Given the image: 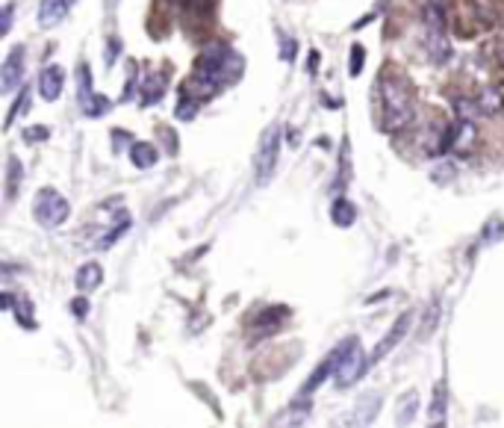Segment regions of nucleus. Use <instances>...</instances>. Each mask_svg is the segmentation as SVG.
<instances>
[{"mask_svg": "<svg viewBox=\"0 0 504 428\" xmlns=\"http://www.w3.org/2000/svg\"><path fill=\"white\" fill-rule=\"evenodd\" d=\"M239 74H242V56L233 48H227V45L213 42L195 60V71H192L189 80L183 83V89H186L189 98L207 101V98H213L221 86L239 80Z\"/></svg>", "mask_w": 504, "mask_h": 428, "instance_id": "obj_1", "label": "nucleus"}, {"mask_svg": "<svg viewBox=\"0 0 504 428\" xmlns=\"http://www.w3.org/2000/svg\"><path fill=\"white\" fill-rule=\"evenodd\" d=\"M377 95H380V124L390 133L407 130L416 119V92L413 83L398 71H384L377 80Z\"/></svg>", "mask_w": 504, "mask_h": 428, "instance_id": "obj_2", "label": "nucleus"}, {"mask_svg": "<svg viewBox=\"0 0 504 428\" xmlns=\"http://www.w3.org/2000/svg\"><path fill=\"white\" fill-rule=\"evenodd\" d=\"M366 355H363V348L357 340H345L339 346V363H336V373H333V381L339 387H351L363 373H366Z\"/></svg>", "mask_w": 504, "mask_h": 428, "instance_id": "obj_3", "label": "nucleus"}, {"mask_svg": "<svg viewBox=\"0 0 504 428\" xmlns=\"http://www.w3.org/2000/svg\"><path fill=\"white\" fill-rule=\"evenodd\" d=\"M33 216L42 228H59L68 219V201L56 189H38L33 201Z\"/></svg>", "mask_w": 504, "mask_h": 428, "instance_id": "obj_4", "label": "nucleus"}, {"mask_svg": "<svg viewBox=\"0 0 504 428\" xmlns=\"http://www.w3.org/2000/svg\"><path fill=\"white\" fill-rule=\"evenodd\" d=\"M425 48L431 53L434 63H446L449 60V36H446V18L436 6H428L425 9Z\"/></svg>", "mask_w": 504, "mask_h": 428, "instance_id": "obj_5", "label": "nucleus"}, {"mask_svg": "<svg viewBox=\"0 0 504 428\" xmlns=\"http://www.w3.org/2000/svg\"><path fill=\"white\" fill-rule=\"evenodd\" d=\"M478 142V127L472 119H463L457 115V122L451 127H446L442 136V154H457V157H469L472 148Z\"/></svg>", "mask_w": 504, "mask_h": 428, "instance_id": "obj_6", "label": "nucleus"}, {"mask_svg": "<svg viewBox=\"0 0 504 428\" xmlns=\"http://www.w3.org/2000/svg\"><path fill=\"white\" fill-rule=\"evenodd\" d=\"M277 154H280V130L269 127L263 133V139H259V148H257V183H266L274 174Z\"/></svg>", "mask_w": 504, "mask_h": 428, "instance_id": "obj_7", "label": "nucleus"}, {"mask_svg": "<svg viewBox=\"0 0 504 428\" xmlns=\"http://www.w3.org/2000/svg\"><path fill=\"white\" fill-rule=\"evenodd\" d=\"M24 80V48H12L6 53V63H4V74H0V92L12 95Z\"/></svg>", "mask_w": 504, "mask_h": 428, "instance_id": "obj_8", "label": "nucleus"}, {"mask_svg": "<svg viewBox=\"0 0 504 428\" xmlns=\"http://www.w3.org/2000/svg\"><path fill=\"white\" fill-rule=\"evenodd\" d=\"M286 316H289L286 307H266V310H259L254 325H251V334L254 337H269V334H274V331H280V325L286 322Z\"/></svg>", "mask_w": 504, "mask_h": 428, "instance_id": "obj_9", "label": "nucleus"}, {"mask_svg": "<svg viewBox=\"0 0 504 428\" xmlns=\"http://www.w3.org/2000/svg\"><path fill=\"white\" fill-rule=\"evenodd\" d=\"M65 89V71L59 65H48L42 71V77H38V92H42L45 101H56L59 95H63Z\"/></svg>", "mask_w": 504, "mask_h": 428, "instance_id": "obj_10", "label": "nucleus"}, {"mask_svg": "<svg viewBox=\"0 0 504 428\" xmlns=\"http://www.w3.org/2000/svg\"><path fill=\"white\" fill-rule=\"evenodd\" d=\"M407 328H410V314H404V316H401L395 325H392V331H390V334L384 337V340H380L377 343V348H375V355L369 358V363H377V360H384L390 352H392V348L401 343V337H404L407 334Z\"/></svg>", "mask_w": 504, "mask_h": 428, "instance_id": "obj_11", "label": "nucleus"}, {"mask_svg": "<svg viewBox=\"0 0 504 428\" xmlns=\"http://www.w3.org/2000/svg\"><path fill=\"white\" fill-rule=\"evenodd\" d=\"M74 4H77V0H42V6H38V24H42V27H56L68 15V9Z\"/></svg>", "mask_w": 504, "mask_h": 428, "instance_id": "obj_12", "label": "nucleus"}, {"mask_svg": "<svg viewBox=\"0 0 504 428\" xmlns=\"http://www.w3.org/2000/svg\"><path fill=\"white\" fill-rule=\"evenodd\" d=\"M166 83H168V74H148L145 77V83H142V92H139V104L142 107H151L156 104L159 98L166 95Z\"/></svg>", "mask_w": 504, "mask_h": 428, "instance_id": "obj_13", "label": "nucleus"}, {"mask_svg": "<svg viewBox=\"0 0 504 428\" xmlns=\"http://www.w3.org/2000/svg\"><path fill=\"white\" fill-rule=\"evenodd\" d=\"M156 157L159 154L151 142H133V148H130V160H133L136 168H151L156 163Z\"/></svg>", "mask_w": 504, "mask_h": 428, "instance_id": "obj_14", "label": "nucleus"}, {"mask_svg": "<svg viewBox=\"0 0 504 428\" xmlns=\"http://www.w3.org/2000/svg\"><path fill=\"white\" fill-rule=\"evenodd\" d=\"M100 278H104V269H100L97 263H86L83 269L77 272L74 281H77V287L83 289V293H92L95 287H100Z\"/></svg>", "mask_w": 504, "mask_h": 428, "instance_id": "obj_15", "label": "nucleus"}, {"mask_svg": "<svg viewBox=\"0 0 504 428\" xmlns=\"http://www.w3.org/2000/svg\"><path fill=\"white\" fill-rule=\"evenodd\" d=\"M331 219H333L339 228H348V225H354V219H357V210H354L351 201L339 198V201L331 207Z\"/></svg>", "mask_w": 504, "mask_h": 428, "instance_id": "obj_16", "label": "nucleus"}, {"mask_svg": "<svg viewBox=\"0 0 504 428\" xmlns=\"http://www.w3.org/2000/svg\"><path fill=\"white\" fill-rule=\"evenodd\" d=\"M18 181H21V166H18L15 157H9V166H6V201L15 198L18 192Z\"/></svg>", "mask_w": 504, "mask_h": 428, "instance_id": "obj_17", "label": "nucleus"}, {"mask_svg": "<svg viewBox=\"0 0 504 428\" xmlns=\"http://www.w3.org/2000/svg\"><path fill=\"white\" fill-rule=\"evenodd\" d=\"M77 83H80V104H86L89 98H92V95H95V89H92V80H89V68L86 65H80L77 68Z\"/></svg>", "mask_w": 504, "mask_h": 428, "instance_id": "obj_18", "label": "nucleus"}, {"mask_svg": "<svg viewBox=\"0 0 504 428\" xmlns=\"http://www.w3.org/2000/svg\"><path fill=\"white\" fill-rule=\"evenodd\" d=\"M12 307H15V314H18V319H21V325H24V328H36V319H33V304H30L27 299H15V301H12Z\"/></svg>", "mask_w": 504, "mask_h": 428, "instance_id": "obj_19", "label": "nucleus"}, {"mask_svg": "<svg viewBox=\"0 0 504 428\" xmlns=\"http://www.w3.org/2000/svg\"><path fill=\"white\" fill-rule=\"evenodd\" d=\"M431 417L434 422L439 425L442 419H446V384H439L436 387V393H434V407H431Z\"/></svg>", "mask_w": 504, "mask_h": 428, "instance_id": "obj_20", "label": "nucleus"}, {"mask_svg": "<svg viewBox=\"0 0 504 428\" xmlns=\"http://www.w3.org/2000/svg\"><path fill=\"white\" fill-rule=\"evenodd\" d=\"M416 407H419V399H416V393H407V402H404V407L398 405V422H401V425L413 422V417H416Z\"/></svg>", "mask_w": 504, "mask_h": 428, "instance_id": "obj_21", "label": "nucleus"}, {"mask_svg": "<svg viewBox=\"0 0 504 428\" xmlns=\"http://www.w3.org/2000/svg\"><path fill=\"white\" fill-rule=\"evenodd\" d=\"M83 109H86V115H92V119H95V115H104L109 109V101L104 98V95H92V98L83 104Z\"/></svg>", "mask_w": 504, "mask_h": 428, "instance_id": "obj_22", "label": "nucleus"}, {"mask_svg": "<svg viewBox=\"0 0 504 428\" xmlns=\"http://www.w3.org/2000/svg\"><path fill=\"white\" fill-rule=\"evenodd\" d=\"M30 107V89L24 86V92H21V98H18L15 104H12V109H9V115H6V127H12V122L21 115V109H27Z\"/></svg>", "mask_w": 504, "mask_h": 428, "instance_id": "obj_23", "label": "nucleus"}, {"mask_svg": "<svg viewBox=\"0 0 504 428\" xmlns=\"http://www.w3.org/2000/svg\"><path fill=\"white\" fill-rule=\"evenodd\" d=\"M195 107H198V101L186 95V98L177 104V119H180V122H189V119H195Z\"/></svg>", "mask_w": 504, "mask_h": 428, "instance_id": "obj_24", "label": "nucleus"}, {"mask_svg": "<svg viewBox=\"0 0 504 428\" xmlns=\"http://www.w3.org/2000/svg\"><path fill=\"white\" fill-rule=\"evenodd\" d=\"M363 60H366V50H363V45H354L351 48V65H348V74L357 77L363 71Z\"/></svg>", "mask_w": 504, "mask_h": 428, "instance_id": "obj_25", "label": "nucleus"}, {"mask_svg": "<svg viewBox=\"0 0 504 428\" xmlns=\"http://www.w3.org/2000/svg\"><path fill=\"white\" fill-rule=\"evenodd\" d=\"M48 136H50L48 127H27V130H24V139H27V142H45Z\"/></svg>", "mask_w": 504, "mask_h": 428, "instance_id": "obj_26", "label": "nucleus"}, {"mask_svg": "<svg viewBox=\"0 0 504 428\" xmlns=\"http://www.w3.org/2000/svg\"><path fill=\"white\" fill-rule=\"evenodd\" d=\"M280 56H284L286 63L295 60V42H292V38H284V45H280Z\"/></svg>", "mask_w": 504, "mask_h": 428, "instance_id": "obj_27", "label": "nucleus"}, {"mask_svg": "<svg viewBox=\"0 0 504 428\" xmlns=\"http://www.w3.org/2000/svg\"><path fill=\"white\" fill-rule=\"evenodd\" d=\"M490 50L495 53V60H498V68H504V38H495V42L490 45Z\"/></svg>", "mask_w": 504, "mask_h": 428, "instance_id": "obj_28", "label": "nucleus"}, {"mask_svg": "<svg viewBox=\"0 0 504 428\" xmlns=\"http://www.w3.org/2000/svg\"><path fill=\"white\" fill-rule=\"evenodd\" d=\"M12 9H15L12 4H6V6H4V24H0V33H4V36H6V33H9V27H12Z\"/></svg>", "mask_w": 504, "mask_h": 428, "instance_id": "obj_29", "label": "nucleus"}, {"mask_svg": "<svg viewBox=\"0 0 504 428\" xmlns=\"http://www.w3.org/2000/svg\"><path fill=\"white\" fill-rule=\"evenodd\" d=\"M112 136H115V139H112V145H115V151H118V148H124V145H127V133H124V130H115Z\"/></svg>", "mask_w": 504, "mask_h": 428, "instance_id": "obj_30", "label": "nucleus"}, {"mask_svg": "<svg viewBox=\"0 0 504 428\" xmlns=\"http://www.w3.org/2000/svg\"><path fill=\"white\" fill-rule=\"evenodd\" d=\"M86 310H89L86 299H74V314H77V316H86Z\"/></svg>", "mask_w": 504, "mask_h": 428, "instance_id": "obj_31", "label": "nucleus"}]
</instances>
